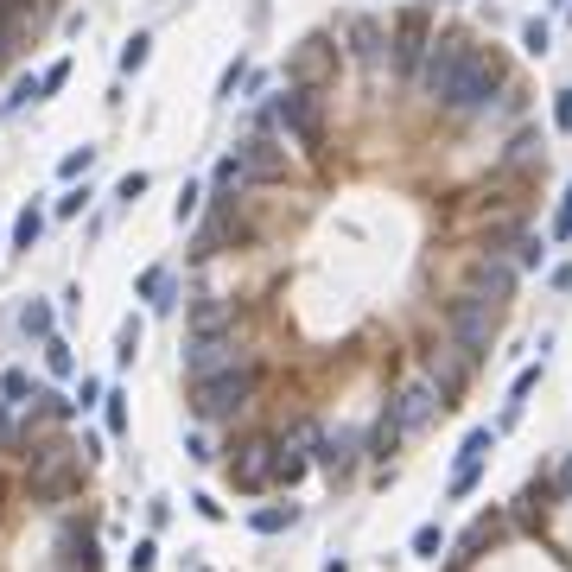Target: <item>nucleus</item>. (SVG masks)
<instances>
[{"label":"nucleus","instance_id":"f257e3e1","mask_svg":"<svg viewBox=\"0 0 572 572\" xmlns=\"http://www.w3.org/2000/svg\"><path fill=\"white\" fill-rule=\"evenodd\" d=\"M496 96H503V64H496V51H471L464 57V70H458V83L446 90V102L439 108H452V115H490L496 108Z\"/></svg>","mask_w":572,"mask_h":572},{"label":"nucleus","instance_id":"f03ea898","mask_svg":"<svg viewBox=\"0 0 572 572\" xmlns=\"http://www.w3.org/2000/svg\"><path fill=\"white\" fill-rule=\"evenodd\" d=\"M446 337H452V350L464 356V363H483L490 343H496V306L458 293V299L446 306Z\"/></svg>","mask_w":572,"mask_h":572},{"label":"nucleus","instance_id":"7ed1b4c3","mask_svg":"<svg viewBox=\"0 0 572 572\" xmlns=\"http://www.w3.org/2000/svg\"><path fill=\"white\" fill-rule=\"evenodd\" d=\"M255 394V363L230 369V376H210V382H191V413L204 426H217V420H236Z\"/></svg>","mask_w":572,"mask_h":572},{"label":"nucleus","instance_id":"20e7f679","mask_svg":"<svg viewBox=\"0 0 572 572\" xmlns=\"http://www.w3.org/2000/svg\"><path fill=\"white\" fill-rule=\"evenodd\" d=\"M477 45L471 39H458V32H433V45H426V57H420V90L433 96V102H446V90L458 83V70H464V57H471Z\"/></svg>","mask_w":572,"mask_h":572},{"label":"nucleus","instance_id":"39448f33","mask_svg":"<svg viewBox=\"0 0 572 572\" xmlns=\"http://www.w3.org/2000/svg\"><path fill=\"white\" fill-rule=\"evenodd\" d=\"M267 121H280L286 134L299 140V147H318L325 140V108H318V90H286L280 102H273V115Z\"/></svg>","mask_w":572,"mask_h":572},{"label":"nucleus","instance_id":"423d86ee","mask_svg":"<svg viewBox=\"0 0 572 572\" xmlns=\"http://www.w3.org/2000/svg\"><path fill=\"white\" fill-rule=\"evenodd\" d=\"M439 407H446V401H439V388H433V382H426V376H420V382H401V388H394V401H388L382 413L394 420V433L407 439V433H420V426H426V420H433Z\"/></svg>","mask_w":572,"mask_h":572},{"label":"nucleus","instance_id":"0eeeda50","mask_svg":"<svg viewBox=\"0 0 572 572\" xmlns=\"http://www.w3.org/2000/svg\"><path fill=\"white\" fill-rule=\"evenodd\" d=\"M248 356H242V343L223 331V337H191V350H185V376L191 382H210V376H230V369H242Z\"/></svg>","mask_w":572,"mask_h":572},{"label":"nucleus","instance_id":"6e6552de","mask_svg":"<svg viewBox=\"0 0 572 572\" xmlns=\"http://www.w3.org/2000/svg\"><path fill=\"white\" fill-rule=\"evenodd\" d=\"M516 261L509 255H496V248H483L477 255V267H471V286H464V293L471 299H483V306H503V299H516Z\"/></svg>","mask_w":572,"mask_h":572},{"label":"nucleus","instance_id":"1a4fd4ad","mask_svg":"<svg viewBox=\"0 0 572 572\" xmlns=\"http://www.w3.org/2000/svg\"><path fill=\"white\" fill-rule=\"evenodd\" d=\"M331 70H337V45H331L325 32H312V39L293 51V64H286V83H293V90H325Z\"/></svg>","mask_w":572,"mask_h":572},{"label":"nucleus","instance_id":"9d476101","mask_svg":"<svg viewBox=\"0 0 572 572\" xmlns=\"http://www.w3.org/2000/svg\"><path fill=\"white\" fill-rule=\"evenodd\" d=\"M230 477H236V490H267L273 483V439L255 433V439L230 446Z\"/></svg>","mask_w":572,"mask_h":572},{"label":"nucleus","instance_id":"9b49d317","mask_svg":"<svg viewBox=\"0 0 572 572\" xmlns=\"http://www.w3.org/2000/svg\"><path fill=\"white\" fill-rule=\"evenodd\" d=\"M426 45H433V32H426V13H401V20L388 26V64L401 70V77H413V70H420Z\"/></svg>","mask_w":572,"mask_h":572},{"label":"nucleus","instance_id":"f8f14e48","mask_svg":"<svg viewBox=\"0 0 572 572\" xmlns=\"http://www.w3.org/2000/svg\"><path fill=\"white\" fill-rule=\"evenodd\" d=\"M236 166H242V178L255 185H273V178H286V153H280V140H267V134H248V140H236Z\"/></svg>","mask_w":572,"mask_h":572},{"label":"nucleus","instance_id":"ddd939ff","mask_svg":"<svg viewBox=\"0 0 572 572\" xmlns=\"http://www.w3.org/2000/svg\"><path fill=\"white\" fill-rule=\"evenodd\" d=\"M26 471H32V483H39L45 496H57V490H70V477H77V452H70L64 439H51V446H39V452L26 458Z\"/></svg>","mask_w":572,"mask_h":572},{"label":"nucleus","instance_id":"4468645a","mask_svg":"<svg viewBox=\"0 0 572 572\" xmlns=\"http://www.w3.org/2000/svg\"><path fill=\"white\" fill-rule=\"evenodd\" d=\"M363 452H369V446L356 439V433H318V446H312V458H318V464H325L337 483L356 471V458H363Z\"/></svg>","mask_w":572,"mask_h":572},{"label":"nucleus","instance_id":"2eb2a0df","mask_svg":"<svg viewBox=\"0 0 572 572\" xmlns=\"http://www.w3.org/2000/svg\"><path fill=\"white\" fill-rule=\"evenodd\" d=\"M464 376H471V363H464L458 350H433V363H426V382L439 388V401H446V407L464 394Z\"/></svg>","mask_w":572,"mask_h":572},{"label":"nucleus","instance_id":"dca6fc26","mask_svg":"<svg viewBox=\"0 0 572 572\" xmlns=\"http://www.w3.org/2000/svg\"><path fill=\"white\" fill-rule=\"evenodd\" d=\"M57 566H64V572H96V534L70 522L64 541H57Z\"/></svg>","mask_w":572,"mask_h":572},{"label":"nucleus","instance_id":"f3484780","mask_svg":"<svg viewBox=\"0 0 572 572\" xmlns=\"http://www.w3.org/2000/svg\"><path fill=\"white\" fill-rule=\"evenodd\" d=\"M350 39H356V57H363L369 70L388 64V26L382 20H350Z\"/></svg>","mask_w":572,"mask_h":572},{"label":"nucleus","instance_id":"a211bd4d","mask_svg":"<svg viewBox=\"0 0 572 572\" xmlns=\"http://www.w3.org/2000/svg\"><path fill=\"white\" fill-rule=\"evenodd\" d=\"M236 325V299H197L191 306V337H223Z\"/></svg>","mask_w":572,"mask_h":572},{"label":"nucleus","instance_id":"6ab92c4d","mask_svg":"<svg viewBox=\"0 0 572 572\" xmlns=\"http://www.w3.org/2000/svg\"><path fill=\"white\" fill-rule=\"evenodd\" d=\"M293 522H299V509H293V503H267V509H255V516H248V528H255V534H286Z\"/></svg>","mask_w":572,"mask_h":572},{"label":"nucleus","instance_id":"aec40b11","mask_svg":"<svg viewBox=\"0 0 572 572\" xmlns=\"http://www.w3.org/2000/svg\"><path fill=\"white\" fill-rule=\"evenodd\" d=\"M0 401H7V407H32V401H39L32 376H26V369H0Z\"/></svg>","mask_w":572,"mask_h":572},{"label":"nucleus","instance_id":"412c9836","mask_svg":"<svg viewBox=\"0 0 572 572\" xmlns=\"http://www.w3.org/2000/svg\"><path fill=\"white\" fill-rule=\"evenodd\" d=\"M39 230H45V210H39V204H26V210H20V217H13V248H20V255H32V242H39Z\"/></svg>","mask_w":572,"mask_h":572},{"label":"nucleus","instance_id":"4be33fe9","mask_svg":"<svg viewBox=\"0 0 572 572\" xmlns=\"http://www.w3.org/2000/svg\"><path fill=\"white\" fill-rule=\"evenodd\" d=\"M140 299H153V312H166L172 306V273L166 267H147V273H140Z\"/></svg>","mask_w":572,"mask_h":572},{"label":"nucleus","instance_id":"5701e85b","mask_svg":"<svg viewBox=\"0 0 572 572\" xmlns=\"http://www.w3.org/2000/svg\"><path fill=\"white\" fill-rule=\"evenodd\" d=\"M496 255H509L516 267H541V255H547V248H541V236L516 230V236H509V248H496Z\"/></svg>","mask_w":572,"mask_h":572},{"label":"nucleus","instance_id":"b1692460","mask_svg":"<svg viewBox=\"0 0 572 572\" xmlns=\"http://www.w3.org/2000/svg\"><path fill=\"white\" fill-rule=\"evenodd\" d=\"M490 541H496V516H477V522L464 528V541H458V559H477Z\"/></svg>","mask_w":572,"mask_h":572},{"label":"nucleus","instance_id":"393cba45","mask_svg":"<svg viewBox=\"0 0 572 572\" xmlns=\"http://www.w3.org/2000/svg\"><path fill=\"white\" fill-rule=\"evenodd\" d=\"M490 446H496V426H471L464 446H458V464H483V458H490Z\"/></svg>","mask_w":572,"mask_h":572},{"label":"nucleus","instance_id":"a878e982","mask_svg":"<svg viewBox=\"0 0 572 572\" xmlns=\"http://www.w3.org/2000/svg\"><path fill=\"white\" fill-rule=\"evenodd\" d=\"M248 178H242V166H236V153L230 160H217V172H210V191H217V204H230V191H242Z\"/></svg>","mask_w":572,"mask_h":572},{"label":"nucleus","instance_id":"bb28decb","mask_svg":"<svg viewBox=\"0 0 572 572\" xmlns=\"http://www.w3.org/2000/svg\"><path fill=\"white\" fill-rule=\"evenodd\" d=\"M446 553V528L439 522H420L413 528V559H439Z\"/></svg>","mask_w":572,"mask_h":572},{"label":"nucleus","instance_id":"cd10ccee","mask_svg":"<svg viewBox=\"0 0 572 572\" xmlns=\"http://www.w3.org/2000/svg\"><path fill=\"white\" fill-rule=\"evenodd\" d=\"M147 57H153V39H147V32H134V39L121 45V77H134V70H147Z\"/></svg>","mask_w":572,"mask_h":572},{"label":"nucleus","instance_id":"c85d7f7f","mask_svg":"<svg viewBox=\"0 0 572 572\" xmlns=\"http://www.w3.org/2000/svg\"><path fill=\"white\" fill-rule=\"evenodd\" d=\"M140 331H147L140 318H121V337H115V363H134V356H140Z\"/></svg>","mask_w":572,"mask_h":572},{"label":"nucleus","instance_id":"c756f323","mask_svg":"<svg viewBox=\"0 0 572 572\" xmlns=\"http://www.w3.org/2000/svg\"><path fill=\"white\" fill-rule=\"evenodd\" d=\"M102 420H108V433H115V439L127 433V394H121V388L102 394Z\"/></svg>","mask_w":572,"mask_h":572},{"label":"nucleus","instance_id":"7c9ffc66","mask_svg":"<svg viewBox=\"0 0 572 572\" xmlns=\"http://www.w3.org/2000/svg\"><path fill=\"white\" fill-rule=\"evenodd\" d=\"M45 363H51V376H70V369H77V356H70L64 337H45Z\"/></svg>","mask_w":572,"mask_h":572},{"label":"nucleus","instance_id":"2f4dec72","mask_svg":"<svg viewBox=\"0 0 572 572\" xmlns=\"http://www.w3.org/2000/svg\"><path fill=\"white\" fill-rule=\"evenodd\" d=\"M20 325H26V337H51V306H45V299H32V306L20 312Z\"/></svg>","mask_w":572,"mask_h":572},{"label":"nucleus","instance_id":"473e14b6","mask_svg":"<svg viewBox=\"0 0 572 572\" xmlns=\"http://www.w3.org/2000/svg\"><path fill=\"white\" fill-rule=\"evenodd\" d=\"M0 458H20V426H13V407L0 401Z\"/></svg>","mask_w":572,"mask_h":572},{"label":"nucleus","instance_id":"72a5a7b5","mask_svg":"<svg viewBox=\"0 0 572 572\" xmlns=\"http://www.w3.org/2000/svg\"><path fill=\"white\" fill-rule=\"evenodd\" d=\"M90 166H96V147H77V153H64V160H57V178H83Z\"/></svg>","mask_w":572,"mask_h":572},{"label":"nucleus","instance_id":"f704fd0d","mask_svg":"<svg viewBox=\"0 0 572 572\" xmlns=\"http://www.w3.org/2000/svg\"><path fill=\"white\" fill-rule=\"evenodd\" d=\"M541 369H547V363H528V369L516 376V388H509V407H522V401H528V394L541 388Z\"/></svg>","mask_w":572,"mask_h":572},{"label":"nucleus","instance_id":"c9c22d12","mask_svg":"<svg viewBox=\"0 0 572 572\" xmlns=\"http://www.w3.org/2000/svg\"><path fill=\"white\" fill-rule=\"evenodd\" d=\"M102 394H108V388H102L96 376H83V382H77V394H70V413H83V407H96Z\"/></svg>","mask_w":572,"mask_h":572},{"label":"nucleus","instance_id":"e433bc0d","mask_svg":"<svg viewBox=\"0 0 572 572\" xmlns=\"http://www.w3.org/2000/svg\"><path fill=\"white\" fill-rule=\"evenodd\" d=\"M553 242H572V185L559 191V210H553Z\"/></svg>","mask_w":572,"mask_h":572},{"label":"nucleus","instance_id":"4c0bfd02","mask_svg":"<svg viewBox=\"0 0 572 572\" xmlns=\"http://www.w3.org/2000/svg\"><path fill=\"white\" fill-rule=\"evenodd\" d=\"M522 45H528V51L541 57V51L553 45V26H547V20H528V26H522Z\"/></svg>","mask_w":572,"mask_h":572},{"label":"nucleus","instance_id":"58836bf2","mask_svg":"<svg viewBox=\"0 0 572 572\" xmlns=\"http://www.w3.org/2000/svg\"><path fill=\"white\" fill-rule=\"evenodd\" d=\"M127 566H134V572H153V566H160V547H153V541H134Z\"/></svg>","mask_w":572,"mask_h":572},{"label":"nucleus","instance_id":"ea45409f","mask_svg":"<svg viewBox=\"0 0 572 572\" xmlns=\"http://www.w3.org/2000/svg\"><path fill=\"white\" fill-rule=\"evenodd\" d=\"M197 204H204V191H197V185H185V191H178V204H172V217H178V223H191V217H197Z\"/></svg>","mask_w":572,"mask_h":572},{"label":"nucleus","instance_id":"a19ab883","mask_svg":"<svg viewBox=\"0 0 572 572\" xmlns=\"http://www.w3.org/2000/svg\"><path fill=\"white\" fill-rule=\"evenodd\" d=\"M90 204V185H70L64 197H57V217H77V210Z\"/></svg>","mask_w":572,"mask_h":572},{"label":"nucleus","instance_id":"79ce46f5","mask_svg":"<svg viewBox=\"0 0 572 572\" xmlns=\"http://www.w3.org/2000/svg\"><path fill=\"white\" fill-rule=\"evenodd\" d=\"M39 96H45V90H39V77H20V83H13V96H7V108H26V102H39Z\"/></svg>","mask_w":572,"mask_h":572},{"label":"nucleus","instance_id":"37998d69","mask_svg":"<svg viewBox=\"0 0 572 572\" xmlns=\"http://www.w3.org/2000/svg\"><path fill=\"white\" fill-rule=\"evenodd\" d=\"M553 127L572 134V90H553Z\"/></svg>","mask_w":572,"mask_h":572},{"label":"nucleus","instance_id":"c03bdc74","mask_svg":"<svg viewBox=\"0 0 572 572\" xmlns=\"http://www.w3.org/2000/svg\"><path fill=\"white\" fill-rule=\"evenodd\" d=\"M140 191H147V172H127V178L115 185V197H121V204H140Z\"/></svg>","mask_w":572,"mask_h":572},{"label":"nucleus","instance_id":"a18cd8bd","mask_svg":"<svg viewBox=\"0 0 572 572\" xmlns=\"http://www.w3.org/2000/svg\"><path fill=\"white\" fill-rule=\"evenodd\" d=\"M477 471H483V464H458V471H452V496H471V490H477Z\"/></svg>","mask_w":572,"mask_h":572},{"label":"nucleus","instance_id":"49530a36","mask_svg":"<svg viewBox=\"0 0 572 572\" xmlns=\"http://www.w3.org/2000/svg\"><path fill=\"white\" fill-rule=\"evenodd\" d=\"M64 77H70V64H64V57H57V64H51V70H45V77H39V90H45V96H51V90H64Z\"/></svg>","mask_w":572,"mask_h":572},{"label":"nucleus","instance_id":"de8ad7c7","mask_svg":"<svg viewBox=\"0 0 572 572\" xmlns=\"http://www.w3.org/2000/svg\"><path fill=\"white\" fill-rule=\"evenodd\" d=\"M547 280H553V293H572V267H566V261H559V267H553Z\"/></svg>","mask_w":572,"mask_h":572},{"label":"nucleus","instance_id":"09e8293b","mask_svg":"<svg viewBox=\"0 0 572 572\" xmlns=\"http://www.w3.org/2000/svg\"><path fill=\"white\" fill-rule=\"evenodd\" d=\"M553 490H559V496H572V458L559 464V477H553Z\"/></svg>","mask_w":572,"mask_h":572},{"label":"nucleus","instance_id":"8fccbe9b","mask_svg":"<svg viewBox=\"0 0 572 572\" xmlns=\"http://www.w3.org/2000/svg\"><path fill=\"white\" fill-rule=\"evenodd\" d=\"M325 572H350V566H343V559H331V566H325Z\"/></svg>","mask_w":572,"mask_h":572}]
</instances>
